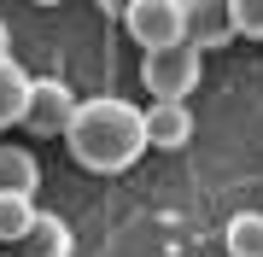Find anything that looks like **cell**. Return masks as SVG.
I'll return each instance as SVG.
<instances>
[{
  "label": "cell",
  "mask_w": 263,
  "mask_h": 257,
  "mask_svg": "<svg viewBox=\"0 0 263 257\" xmlns=\"http://www.w3.org/2000/svg\"><path fill=\"white\" fill-rule=\"evenodd\" d=\"M70 117H76V94H70L65 76H35L29 82V105H24L18 129H29L35 141H59L70 129Z\"/></svg>",
  "instance_id": "277c9868"
},
{
  "label": "cell",
  "mask_w": 263,
  "mask_h": 257,
  "mask_svg": "<svg viewBox=\"0 0 263 257\" xmlns=\"http://www.w3.org/2000/svg\"><path fill=\"white\" fill-rule=\"evenodd\" d=\"M117 18H123V29L135 35L141 53L187 41V0H129V6H117Z\"/></svg>",
  "instance_id": "3957f363"
},
{
  "label": "cell",
  "mask_w": 263,
  "mask_h": 257,
  "mask_svg": "<svg viewBox=\"0 0 263 257\" xmlns=\"http://www.w3.org/2000/svg\"><path fill=\"white\" fill-rule=\"evenodd\" d=\"M70 251H76V234H70V222L59 210H35L29 234L12 246V257H70Z\"/></svg>",
  "instance_id": "52a82bcc"
},
{
  "label": "cell",
  "mask_w": 263,
  "mask_h": 257,
  "mask_svg": "<svg viewBox=\"0 0 263 257\" xmlns=\"http://www.w3.org/2000/svg\"><path fill=\"white\" fill-rule=\"evenodd\" d=\"M29 70L18 65L12 53H0V129H12V123H24V105H29Z\"/></svg>",
  "instance_id": "9c48e42d"
},
{
  "label": "cell",
  "mask_w": 263,
  "mask_h": 257,
  "mask_svg": "<svg viewBox=\"0 0 263 257\" xmlns=\"http://www.w3.org/2000/svg\"><path fill=\"white\" fill-rule=\"evenodd\" d=\"M228 18H234V41H263V0H228Z\"/></svg>",
  "instance_id": "7c38bea8"
},
{
  "label": "cell",
  "mask_w": 263,
  "mask_h": 257,
  "mask_svg": "<svg viewBox=\"0 0 263 257\" xmlns=\"http://www.w3.org/2000/svg\"><path fill=\"white\" fill-rule=\"evenodd\" d=\"M222 246H228V257H263V210H240V216H228Z\"/></svg>",
  "instance_id": "30bf717a"
},
{
  "label": "cell",
  "mask_w": 263,
  "mask_h": 257,
  "mask_svg": "<svg viewBox=\"0 0 263 257\" xmlns=\"http://www.w3.org/2000/svg\"><path fill=\"white\" fill-rule=\"evenodd\" d=\"M65 146H70V158L82 164L88 175H123V170H135L141 152H146V117H141V105H129L117 94L76 100Z\"/></svg>",
  "instance_id": "6da1fadb"
},
{
  "label": "cell",
  "mask_w": 263,
  "mask_h": 257,
  "mask_svg": "<svg viewBox=\"0 0 263 257\" xmlns=\"http://www.w3.org/2000/svg\"><path fill=\"white\" fill-rule=\"evenodd\" d=\"M35 199H0V246H18L29 234V222H35Z\"/></svg>",
  "instance_id": "8fae6325"
},
{
  "label": "cell",
  "mask_w": 263,
  "mask_h": 257,
  "mask_svg": "<svg viewBox=\"0 0 263 257\" xmlns=\"http://www.w3.org/2000/svg\"><path fill=\"white\" fill-rule=\"evenodd\" d=\"M234 41V18H228V0H187V47L216 53Z\"/></svg>",
  "instance_id": "8992f818"
},
{
  "label": "cell",
  "mask_w": 263,
  "mask_h": 257,
  "mask_svg": "<svg viewBox=\"0 0 263 257\" xmlns=\"http://www.w3.org/2000/svg\"><path fill=\"white\" fill-rule=\"evenodd\" d=\"M0 53H12V29H6V18H0Z\"/></svg>",
  "instance_id": "4fadbf2b"
},
{
  "label": "cell",
  "mask_w": 263,
  "mask_h": 257,
  "mask_svg": "<svg viewBox=\"0 0 263 257\" xmlns=\"http://www.w3.org/2000/svg\"><path fill=\"white\" fill-rule=\"evenodd\" d=\"M141 117H146V146H158V152H181L193 141V111L181 100H152Z\"/></svg>",
  "instance_id": "5b68a950"
},
{
  "label": "cell",
  "mask_w": 263,
  "mask_h": 257,
  "mask_svg": "<svg viewBox=\"0 0 263 257\" xmlns=\"http://www.w3.org/2000/svg\"><path fill=\"white\" fill-rule=\"evenodd\" d=\"M41 164L29 146H0V199H35Z\"/></svg>",
  "instance_id": "ba28073f"
},
{
  "label": "cell",
  "mask_w": 263,
  "mask_h": 257,
  "mask_svg": "<svg viewBox=\"0 0 263 257\" xmlns=\"http://www.w3.org/2000/svg\"><path fill=\"white\" fill-rule=\"evenodd\" d=\"M199 76H205V53L187 47V41L158 47V53H141V88L152 100H181V105H187V94L199 88Z\"/></svg>",
  "instance_id": "7a4b0ae2"
},
{
  "label": "cell",
  "mask_w": 263,
  "mask_h": 257,
  "mask_svg": "<svg viewBox=\"0 0 263 257\" xmlns=\"http://www.w3.org/2000/svg\"><path fill=\"white\" fill-rule=\"evenodd\" d=\"M0 257H12V251H0Z\"/></svg>",
  "instance_id": "5bb4252c"
}]
</instances>
